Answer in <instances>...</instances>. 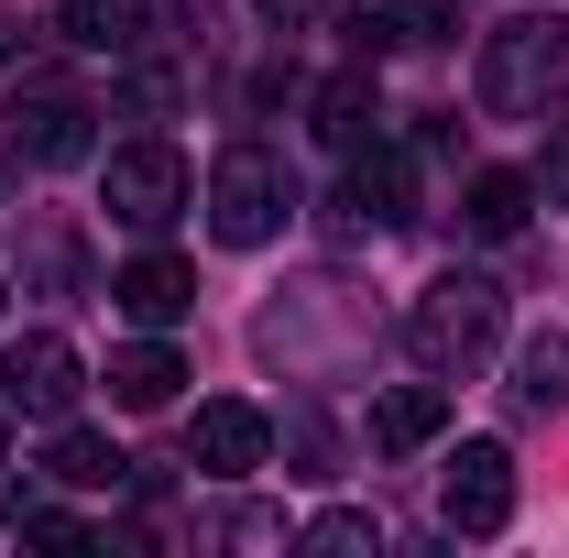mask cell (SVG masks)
I'll use <instances>...</instances> for the list:
<instances>
[{
  "instance_id": "4",
  "label": "cell",
  "mask_w": 569,
  "mask_h": 558,
  "mask_svg": "<svg viewBox=\"0 0 569 558\" xmlns=\"http://www.w3.org/2000/svg\"><path fill=\"white\" fill-rule=\"evenodd\" d=\"M99 209L121 219V230H164V219L187 209V153L176 142H121L99 165Z\"/></svg>"
},
{
  "instance_id": "16",
  "label": "cell",
  "mask_w": 569,
  "mask_h": 558,
  "mask_svg": "<svg viewBox=\"0 0 569 558\" xmlns=\"http://www.w3.org/2000/svg\"><path fill=\"white\" fill-rule=\"evenodd\" d=\"M121 471H132V460H121L110 438H88V427H67V438H56V482H77V492H110Z\"/></svg>"
},
{
  "instance_id": "6",
  "label": "cell",
  "mask_w": 569,
  "mask_h": 558,
  "mask_svg": "<svg viewBox=\"0 0 569 558\" xmlns=\"http://www.w3.org/2000/svg\"><path fill=\"white\" fill-rule=\"evenodd\" d=\"M88 99L56 88V77H22L11 88V153H33V165H88Z\"/></svg>"
},
{
  "instance_id": "11",
  "label": "cell",
  "mask_w": 569,
  "mask_h": 558,
  "mask_svg": "<svg viewBox=\"0 0 569 558\" xmlns=\"http://www.w3.org/2000/svg\"><path fill=\"white\" fill-rule=\"evenodd\" d=\"M56 33H67L77 56H132L142 33H153V0H67Z\"/></svg>"
},
{
  "instance_id": "9",
  "label": "cell",
  "mask_w": 569,
  "mask_h": 558,
  "mask_svg": "<svg viewBox=\"0 0 569 558\" xmlns=\"http://www.w3.org/2000/svg\"><path fill=\"white\" fill-rule=\"evenodd\" d=\"M340 230H361V219H417V153H395V142H361L351 153V198H340Z\"/></svg>"
},
{
  "instance_id": "19",
  "label": "cell",
  "mask_w": 569,
  "mask_h": 558,
  "mask_svg": "<svg viewBox=\"0 0 569 558\" xmlns=\"http://www.w3.org/2000/svg\"><path fill=\"white\" fill-rule=\"evenodd\" d=\"M296 548H383V526H372V515H318Z\"/></svg>"
},
{
  "instance_id": "12",
  "label": "cell",
  "mask_w": 569,
  "mask_h": 558,
  "mask_svg": "<svg viewBox=\"0 0 569 558\" xmlns=\"http://www.w3.org/2000/svg\"><path fill=\"white\" fill-rule=\"evenodd\" d=\"M176 383H187V361H176L164 340H132V350H110V406L153 417V406H176Z\"/></svg>"
},
{
  "instance_id": "10",
  "label": "cell",
  "mask_w": 569,
  "mask_h": 558,
  "mask_svg": "<svg viewBox=\"0 0 569 558\" xmlns=\"http://www.w3.org/2000/svg\"><path fill=\"white\" fill-rule=\"evenodd\" d=\"M110 307L142 318V329H164V318H187V307H198V275H187L176 252H142L132 275H110Z\"/></svg>"
},
{
  "instance_id": "8",
  "label": "cell",
  "mask_w": 569,
  "mask_h": 558,
  "mask_svg": "<svg viewBox=\"0 0 569 558\" xmlns=\"http://www.w3.org/2000/svg\"><path fill=\"white\" fill-rule=\"evenodd\" d=\"M263 449H274V427H263V406H198V427H187V460L198 471H219V482H241V471H263Z\"/></svg>"
},
{
  "instance_id": "1",
  "label": "cell",
  "mask_w": 569,
  "mask_h": 558,
  "mask_svg": "<svg viewBox=\"0 0 569 558\" xmlns=\"http://www.w3.org/2000/svg\"><path fill=\"white\" fill-rule=\"evenodd\" d=\"M559 88H569V22L559 11H526V22H503L493 44H482V110L493 121L559 110Z\"/></svg>"
},
{
  "instance_id": "15",
  "label": "cell",
  "mask_w": 569,
  "mask_h": 558,
  "mask_svg": "<svg viewBox=\"0 0 569 558\" xmlns=\"http://www.w3.org/2000/svg\"><path fill=\"white\" fill-rule=\"evenodd\" d=\"M372 121H383V99H372V67H351V77H329V88H318V142L361 153V142H372Z\"/></svg>"
},
{
  "instance_id": "22",
  "label": "cell",
  "mask_w": 569,
  "mask_h": 558,
  "mask_svg": "<svg viewBox=\"0 0 569 558\" xmlns=\"http://www.w3.org/2000/svg\"><path fill=\"white\" fill-rule=\"evenodd\" d=\"M0 460H11V406H0Z\"/></svg>"
},
{
  "instance_id": "14",
  "label": "cell",
  "mask_w": 569,
  "mask_h": 558,
  "mask_svg": "<svg viewBox=\"0 0 569 558\" xmlns=\"http://www.w3.org/2000/svg\"><path fill=\"white\" fill-rule=\"evenodd\" d=\"M526 209H537V176H503V165H482V176L460 187V219H471L482 241H503V230H526Z\"/></svg>"
},
{
  "instance_id": "2",
  "label": "cell",
  "mask_w": 569,
  "mask_h": 558,
  "mask_svg": "<svg viewBox=\"0 0 569 558\" xmlns=\"http://www.w3.org/2000/svg\"><path fill=\"white\" fill-rule=\"evenodd\" d=\"M406 340H417L427 372H471V361L503 340V285H482V275H438L417 307H406Z\"/></svg>"
},
{
  "instance_id": "7",
  "label": "cell",
  "mask_w": 569,
  "mask_h": 558,
  "mask_svg": "<svg viewBox=\"0 0 569 558\" xmlns=\"http://www.w3.org/2000/svg\"><path fill=\"white\" fill-rule=\"evenodd\" d=\"M77 350L56 340V329H33V340H11L0 350V406L11 417H77Z\"/></svg>"
},
{
  "instance_id": "20",
  "label": "cell",
  "mask_w": 569,
  "mask_h": 558,
  "mask_svg": "<svg viewBox=\"0 0 569 558\" xmlns=\"http://www.w3.org/2000/svg\"><path fill=\"white\" fill-rule=\"evenodd\" d=\"M537 198L569 209V121H548V165H537Z\"/></svg>"
},
{
  "instance_id": "21",
  "label": "cell",
  "mask_w": 569,
  "mask_h": 558,
  "mask_svg": "<svg viewBox=\"0 0 569 558\" xmlns=\"http://www.w3.org/2000/svg\"><path fill=\"white\" fill-rule=\"evenodd\" d=\"M252 11H263V22H284V33H307V22H318V11H340V0H252Z\"/></svg>"
},
{
  "instance_id": "18",
  "label": "cell",
  "mask_w": 569,
  "mask_h": 558,
  "mask_svg": "<svg viewBox=\"0 0 569 558\" xmlns=\"http://www.w3.org/2000/svg\"><path fill=\"white\" fill-rule=\"evenodd\" d=\"M340 22H351V44H361V56H383V44H417V22H406V0H351Z\"/></svg>"
},
{
  "instance_id": "13",
  "label": "cell",
  "mask_w": 569,
  "mask_h": 558,
  "mask_svg": "<svg viewBox=\"0 0 569 558\" xmlns=\"http://www.w3.org/2000/svg\"><path fill=\"white\" fill-rule=\"evenodd\" d=\"M438 427H449V383H395L372 406V449H427Z\"/></svg>"
},
{
  "instance_id": "5",
  "label": "cell",
  "mask_w": 569,
  "mask_h": 558,
  "mask_svg": "<svg viewBox=\"0 0 569 558\" xmlns=\"http://www.w3.org/2000/svg\"><path fill=\"white\" fill-rule=\"evenodd\" d=\"M438 515H449V537H503V526H515V460H503V438H471V449L449 460Z\"/></svg>"
},
{
  "instance_id": "3",
  "label": "cell",
  "mask_w": 569,
  "mask_h": 558,
  "mask_svg": "<svg viewBox=\"0 0 569 558\" xmlns=\"http://www.w3.org/2000/svg\"><path fill=\"white\" fill-rule=\"evenodd\" d=\"M209 230L230 241V252H252V241H274V230H284V165L263 153V142H230V153H219Z\"/></svg>"
},
{
  "instance_id": "17",
  "label": "cell",
  "mask_w": 569,
  "mask_h": 558,
  "mask_svg": "<svg viewBox=\"0 0 569 558\" xmlns=\"http://www.w3.org/2000/svg\"><path fill=\"white\" fill-rule=\"evenodd\" d=\"M515 395H526V406H569V340L559 329L515 350Z\"/></svg>"
}]
</instances>
